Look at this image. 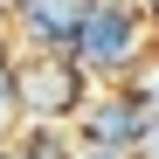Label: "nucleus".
Returning a JSON list of instances; mask_svg holds the SVG:
<instances>
[{
    "label": "nucleus",
    "mask_w": 159,
    "mask_h": 159,
    "mask_svg": "<svg viewBox=\"0 0 159 159\" xmlns=\"http://www.w3.org/2000/svg\"><path fill=\"white\" fill-rule=\"evenodd\" d=\"M152 28H159V0H152Z\"/></svg>",
    "instance_id": "1a4fd4ad"
},
{
    "label": "nucleus",
    "mask_w": 159,
    "mask_h": 159,
    "mask_svg": "<svg viewBox=\"0 0 159 159\" xmlns=\"http://www.w3.org/2000/svg\"><path fill=\"white\" fill-rule=\"evenodd\" d=\"M0 14H14V0H0Z\"/></svg>",
    "instance_id": "6e6552de"
},
{
    "label": "nucleus",
    "mask_w": 159,
    "mask_h": 159,
    "mask_svg": "<svg viewBox=\"0 0 159 159\" xmlns=\"http://www.w3.org/2000/svg\"><path fill=\"white\" fill-rule=\"evenodd\" d=\"M69 125H76V139L97 145V152H131V145H139V131H145L152 118L131 104L125 83H104V90H90V104H83Z\"/></svg>",
    "instance_id": "7ed1b4c3"
},
{
    "label": "nucleus",
    "mask_w": 159,
    "mask_h": 159,
    "mask_svg": "<svg viewBox=\"0 0 159 159\" xmlns=\"http://www.w3.org/2000/svg\"><path fill=\"white\" fill-rule=\"evenodd\" d=\"M14 97L35 125H62L90 104V69L69 56V48H28L14 62Z\"/></svg>",
    "instance_id": "f257e3e1"
},
{
    "label": "nucleus",
    "mask_w": 159,
    "mask_h": 159,
    "mask_svg": "<svg viewBox=\"0 0 159 159\" xmlns=\"http://www.w3.org/2000/svg\"><path fill=\"white\" fill-rule=\"evenodd\" d=\"M131 159H159V118L139 131V145H131Z\"/></svg>",
    "instance_id": "423d86ee"
},
{
    "label": "nucleus",
    "mask_w": 159,
    "mask_h": 159,
    "mask_svg": "<svg viewBox=\"0 0 159 159\" xmlns=\"http://www.w3.org/2000/svg\"><path fill=\"white\" fill-rule=\"evenodd\" d=\"M125 90H131V104H139L145 118H159V48H152V56H139V62L125 69Z\"/></svg>",
    "instance_id": "39448f33"
},
{
    "label": "nucleus",
    "mask_w": 159,
    "mask_h": 159,
    "mask_svg": "<svg viewBox=\"0 0 159 159\" xmlns=\"http://www.w3.org/2000/svg\"><path fill=\"white\" fill-rule=\"evenodd\" d=\"M97 0H14V21H21V42L28 48H76Z\"/></svg>",
    "instance_id": "20e7f679"
},
{
    "label": "nucleus",
    "mask_w": 159,
    "mask_h": 159,
    "mask_svg": "<svg viewBox=\"0 0 159 159\" xmlns=\"http://www.w3.org/2000/svg\"><path fill=\"white\" fill-rule=\"evenodd\" d=\"M69 56L83 62L90 76H125L131 62L145 56V14L131 7V0H97Z\"/></svg>",
    "instance_id": "f03ea898"
},
{
    "label": "nucleus",
    "mask_w": 159,
    "mask_h": 159,
    "mask_svg": "<svg viewBox=\"0 0 159 159\" xmlns=\"http://www.w3.org/2000/svg\"><path fill=\"white\" fill-rule=\"evenodd\" d=\"M0 159H28V152H7V145H0Z\"/></svg>",
    "instance_id": "0eeeda50"
}]
</instances>
